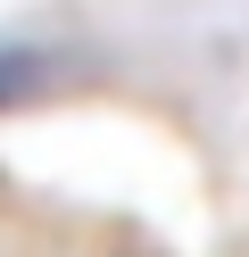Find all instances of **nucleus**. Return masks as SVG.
<instances>
[{"label": "nucleus", "mask_w": 249, "mask_h": 257, "mask_svg": "<svg viewBox=\"0 0 249 257\" xmlns=\"http://www.w3.org/2000/svg\"><path fill=\"white\" fill-rule=\"evenodd\" d=\"M42 75H50V67H42L33 50H0V108H9V100H25Z\"/></svg>", "instance_id": "obj_1"}]
</instances>
